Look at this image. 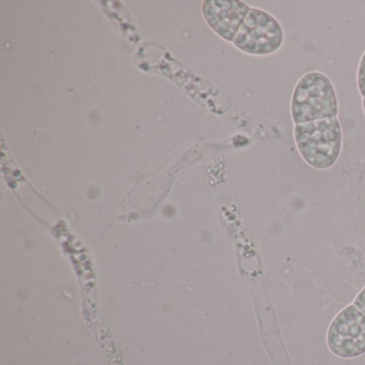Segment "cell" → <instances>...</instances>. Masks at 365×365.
Instances as JSON below:
<instances>
[{
  "label": "cell",
  "mask_w": 365,
  "mask_h": 365,
  "mask_svg": "<svg viewBox=\"0 0 365 365\" xmlns=\"http://www.w3.org/2000/svg\"><path fill=\"white\" fill-rule=\"evenodd\" d=\"M290 114L294 125L336 118L339 104L331 81L318 71L303 76L292 93Z\"/></svg>",
  "instance_id": "6da1fadb"
},
{
  "label": "cell",
  "mask_w": 365,
  "mask_h": 365,
  "mask_svg": "<svg viewBox=\"0 0 365 365\" xmlns=\"http://www.w3.org/2000/svg\"><path fill=\"white\" fill-rule=\"evenodd\" d=\"M329 349L341 358L365 354V315L354 304L341 309L327 333Z\"/></svg>",
  "instance_id": "277c9868"
},
{
  "label": "cell",
  "mask_w": 365,
  "mask_h": 365,
  "mask_svg": "<svg viewBox=\"0 0 365 365\" xmlns=\"http://www.w3.org/2000/svg\"><path fill=\"white\" fill-rule=\"evenodd\" d=\"M362 108H363V110H364V114H365V98H363Z\"/></svg>",
  "instance_id": "ba28073f"
},
{
  "label": "cell",
  "mask_w": 365,
  "mask_h": 365,
  "mask_svg": "<svg viewBox=\"0 0 365 365\" xmlns=\"http://www.w3.org/2000/svg\"><path fill=\"white\" fill-rule=\"evenodd\" d=\"M281 24L268 12L251 8L232 43L252 55H269L277 52L283 44Z\"/></svg>",
  "instance_id": "3957f363"
},
{
  "label": "cell",
  "mask_w": 365,
  "mask_h": 365,
  "mask_svg": "<svg viewBox=\"0 0 365 365\" xmlns=\"http://www.w3.org/2000/svg\"><path fill=\"white\" fill-rule=\"evenodd\" d=\"M354 305L365 315V287L359 292L358 296L354 299Z\"/></svg>",
  "instance_id": "52a82bcc"
},
{
  "label": "cell",
  "mask_w": 365,
  "mask_h": 365,
  "mask_svg": "<svg viewBox=\"0 0 365 365\" xmlns=\"http://www.w3.org/2000/svg\"><path fill=\"white\" fill-rule=\"evenodd\" d=\"M358 88L362 98H365V52L361 57L358 68Z\"/></svg>",
  "instance_id": "8992f818"
},
{
  "label": "cell",
  "mask_w": 365,
  "mask_h": 365,
  "mask_svg": "<svg viewBox=\"0 0 365 365\" xmlns=\"http://www.w3.org/2000/svg\"><path fill=\"white\" fill-rule=\"evenodd\" d=\"M294 135L301 157L312 168L327 170L339 159L341 147L339 119H322L296 125Z\"/></svg>",
  "instance_id": "7a4b0ae2"
},
{
  "label": "cell",
  "mask_w": 365,
  "mask_h": 365,
  "mask_svg": "<svg viewBox=\"0 0 365 365\" xmlns=\"http://www.w3.org/2000/svg\"><path fill=\"white\" fill-rule=\"evenodd\" d=\"M251 8L242 1L219 0L204 4V16L211 29L227 41H232Z\"/></svg>",
  "instance_id": "5b68a950"
}]
</instances>
